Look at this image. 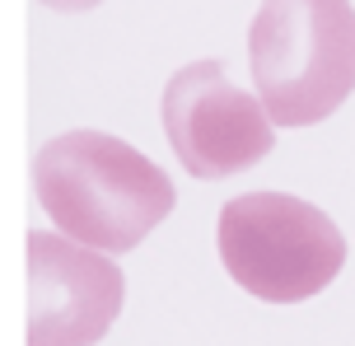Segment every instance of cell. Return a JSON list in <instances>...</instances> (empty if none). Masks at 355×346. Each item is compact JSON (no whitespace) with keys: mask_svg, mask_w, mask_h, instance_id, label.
Listing matches in <instances>:
<instances>
[{"mask_svg":"<svg viewBox=\"0 0 355 346\" xmlns=\"http://www.w3.org/2000/svg\"><path fill=\"white\" fill-rule=\"evenodd\" d=\"M33 192L66 239L131 253L173 216L178 192L150 155L107 131H61L33 155Z\"/></svg>","mask_w":355,"mask_h":346,"instance_id":"cell-1","label":"cell"},{"mask_svg":"<svg viewBox=\"0 0 355 346\" xmlns=\"http://www.w3.org/2000/svg\"><path fill=\"white\" fill-rule=\"evenodd\" d=\"M252 85L271 122L313 127L355 89V5L351 0H262L248 28Z\"/></svg>","mask_w":355,"mask_h":346,"instance_id":"cell-2","label":"cell"},{"mask_svg":"<svg viewBox=\"0 0 355 346\" xmlns=\"http://www.w3.org/2000/svg\"><path fill=\"white\" fill-rule=\"evenodd\" d=\"M215 243L234 286L266 304H304L346 267V234L337 220L290 192L230 197L215 225Z\"/></svg>","mask_w":355,"mask_h":346,"instance_id":"cell-3","label":"cell"},{"mask_svg":"<svg viewBox=\"0 0 355 346\" xmlns=\"http://www.w3.org/2000/svg\"><path fill=\"white\" fill-rule=\"evenodd\" d=\"M159 117L178 164L206 182L262 164L276 146V122L266 103L234 85L220 56L192 61L168 75Z\"/></svg>","mask_w":355,"mask_h":346,"instance_id":"cell-4","label":"cell"},{"mask_svg":"<svg viewBox=\"0 0 355 346\" xmlns=\"http://www.w3.org/2000/svg\"><path fill=\"white\" fill-rule=\"evenodd\" d=\"M126 300L122 267L80 239L28 234V346H94Z\"/></svg>","mask_w":355,"mask_h":346,"instance_id":"cell-5","label":"cell"},{"mask_svg":"<svg viewBox=\"0 0 355 346\" xmlns=\"http://www.w3.org/2000/svg\"><path fill=\"white\" fill-rule=\"evenodd\" d=\"M37 5H47L56 15H85V10H98L103 0H37Z\"/></svg>","mask_w":355,"mask_h":346,"instance_id":"cell-6","label":"cell"}]
</instances>
